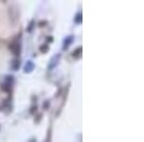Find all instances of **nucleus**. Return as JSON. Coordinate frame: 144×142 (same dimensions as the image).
<instances>
[{
    "label": "nucleus",
    "mask_w": 144,
    "mask_h": 142,
    "mask_svg": "<svg viewBox=\"0 0 144 142\" xmlns=\"http://www.w3.org/2000/svg\"><path fill=\"white\" fill-rule=\"evenodd\" d=\"M10 48H11V50H12V52L14 53L15 55L19 54V52H20V47H19V44H17V43H14V44H12Z\"/></svg>",
    "instance_id": "nucleus-1"
},
{
    "label": "nucleus",
    "mask_w": 144,
    "mask_h": 142,
    "mask_svg": "<svg viewBox=\"0 0 144 142\" xmlns=\"http://www.w3.org/2000/svg\"><path fill=\"white\" fill-rule=\"evenodd\" d=\"M40 51H41V52H43V53L47 52V51H48V46H47V45H43V46H41V48H40Z\"/></svg>",
    "instance_id": "nucleus-2"
},
{
    "label": "nucleus",
    "mask_w": 144,
    "mask_h": 142,
    "mask_svg": "<svg viewBox=\"0 0 144 142\" xmlns=\"http://www.w3.org/2000/svg\"><path fill=\"white\" fill-rule=\"evenodd\" d=\"M81 52H82V48H78V49H77L76 51H75V52H74L73 56H74V57H78V54H79V53H81Z\"/></svg>",
    "instance_id": "nucleus-3"
}]
</instances>
